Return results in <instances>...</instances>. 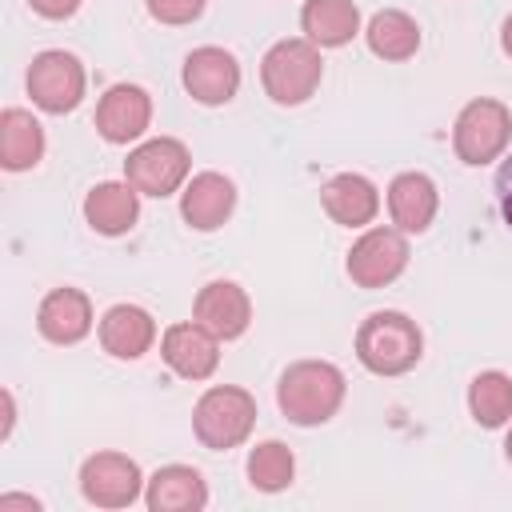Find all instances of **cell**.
Instances as JSON below:
<instances>
[{"label":"cell","mask_w":512,"mask_h":512,"mask_svg":"<svg viewBox=\"0 0 512 512\" xmlns=\"http://www.w3.org/2000/svg\"><path fill=\"white\" fill-rule=\"evenodd\" d=\"M84 220L100 236H124L140 220V192L128 180H100L84 196Z\"/></svg>","instance_id":"cell-18"},{"label":"cell","mask_w":512,"mask_h":512,"mask_svg":"<svg viewBox=\"0 0 512 512\" xmlns=\"http://www.w3.org/2000/svg\"><path fill=\"white\" fill-rule=\"evenodd\" d=\"M408 232L392 228H368L352 248H348V276L356 288H388L404 268H408Z\"/></svg>","instance_id":"cell-8"},{"label":"cell","mask_w":512,"mask_h":512,"mask_svg":"<svg viewBox=\"0 0 512 512\" xmlns=\"http://www.w3.org/2000/svg\"><path fill=\"white\" fill-rule=\"evenodd\" d=\"M236 208V184L224 172H196L180 192V216L196 232H216Z\"/></svg>","instance_id":"cell-14"},{"label":"cell","mask_w":512,"mask_h":512,"mask_svg":"<svg viewBox=\"0 0 512 512\" xmlns=\"http://www.w3.org/2000/svg\"><path fill=\"white\" fill-rule=\"evenodd\" d=\"M144 472L124 452H96L80 464V492L96 508H128L144 492Z\"/></svg>","instance_id":"cell-9"},{"label":"cell","mask_w":512,"mask_h":512,"mask_svg":"<svg viewBox=\"0 0 512 512\" xmlns=\"http://www.w3.org/2000/svg\"><path fill=\"white\" fill-rule=\"evenodd\" d=\"M364 40H368L372 56L400 64V60H412L416 56V48H420V24L408 12H400V8H380L368 20Z\"/></svg>","instance_id":"cell-23"},{"label":"cell","mask_w":512,"mask_h":512,"mask_svg":"<svg viewBox=\"0 0 512 512\" xmlns=\"http://www.w3.org/2000/svg\"><path fill=\"white\" fill-rule=\"evenodd\" d=\"M424 356V336L412 316L404 312H368L356 328V360L372 376H404L420 364Z\"/></svg>","instance_id":"cell-2"},{"label":"cell","mask_w":512,"mask_h":512,"mask_svg":"<svg viewBox=\"0 0 512 512\" xmlns=\"http://www.w3.org/2000/svg\"><path fill=\"white\" fill-rule=\"evenodd\" d=\"M92 300L80 288H52L36 308V328L48 344H80L92 332Z\"/></svg>","instance_id":"cell-16"},{"label":"cell","mask_w":512,"mask_h":512,"mask_svg":"<svg viewBox=\"0 0 512 512\" xmlns=\"http://www.w3.org/2000/svg\"><path fill=\"white\" fill-rule=\"evenodd\" d=\"M44 160V128L28 108L0 112V164L8 172H28Z\"/></svg>","instance_id":"cell-21"},{"label":"cell","mask_w":512,"mask_h":512,"mask_svg":"<svg viewBox=\"0 0 512 512\" xmlns=\"http://www.w3.org/2000/svg\"><path fill=\"white\" fill-rule=\"evenodd\" d=\"M100 348L116 360H140L156 344V320L140 304H112L100 316Z\"/></svg>","instance_id":"cell-17"},{"label":"cell","mask_w":512,"mask_h":512,"mask_svg":"<svg viewBox=\"0 0 512 512\" xmlns=\"http://www.w3.org/2000/svg\"><path fill=\"white\" fill-rule=\"evenodd\" d=\"M320 208H324L336 224H344V228H364V224H372L376 212H380V192H376V184H372L368 176H360V172H340V176H332V180L320 188Z\"/></svg>","instance_id":"cell-20"},{"label":"cell","mask_w":512,"mask_h":512,"mask_svg":"<svg viewBox=\"0 0 512 512\" xmlns=\"http://www.w3.org/2000/svg\"><path fill=\"white\" fill-rule=\"evenodd\" d=\"M504 456H508V464H512V428H508V440H504Z\"/></svg>","instance_id":"cell-31"},{"label":"cell","mask_w":512,"mask_h":512,"mask_svg":"<svg viewBox=\"0 0 512 512\" xmlns=\"http://www.w3.org/2000/svg\"><path fill=\"white\" fill-rule=\"evenodd\" d=\"M28 4H32V12L44 16V20H68V16L80 8V0H28Z\"/></svg>","instance_id":"cell-28"},{"label":"cell","mask_w":512,"mask_h":512,"mask_svg":"<svg viewBox=\"0 0 512 512\" xmlns=\"http://www.w3.org/2000/svg\"><path fill=\"white\" fill-rule=\"evenodd\" d=\"M184 88L192 100L216 108V104H228L240 88V64L228 48H216V44H204V48H192L184 56Z\"/></svg>","instance_id":"cell-11"},{"label":"cell","mask_w":512,"mask_h":512,"mask_svg":"<svg viewBox=\"0 0 512 512\" xmlns=\"http://www.w3.org/2000/svg\"><path fill=\"white\" fill-rule=\"evenodd\" d=\"M296 476V456L280 440H260L248 452V484L256 492H284Z\"/></svg>","instance_id":"cell-25"},{"label":"cell","mask_w":512,"mask_h":512,"mask_svg":"<svg viewBox=\"0 0 512 512\" xmlns=\"http://www.w3.org/2000/svg\"><path fill=\"white\" fill-rule=\"evenodd\" d=\"M188 172H192V156L176 136H152L136 144L124 160V180L140 196H156V200L180 192L188 184Z\"/></svg>","instance_id":"cell-6"},{"label":"cell","mask_w":512,"mask_h":512,"mask_svg":"<svg viewBox=\"0 0 512 512\" xmlns=\"http://www.w3.org/2000/svg\"><path fill=\"white\" fill-rule=\"evenodd\" d=\"M512 144V112L492 100V96H476L460 108L456 124H452V148L464 164L480 168L504 156V148Z\"/></svg>","instance_id":"cell-5"},{"label":"cell","mask_w":512,"mask_h":512,"mask_svg":"<svg viewBox=\"0 0 512 512\" xmlns=\"http://www.w3.org/2000/svg\"><path fill=\"white\" fill-rule=\"evenodd\" d=\"M152 124V96L140 84H112L96 104V132L108 144H132Z\"/></svg>","instance_id":"cell-12"},{"label":"cell","mask_w":512,"mask_h":512,"mask_svg":"<svg viewBox=\"0 0 512 512\" xmlns=\"http://www.w3.org/2000/svg\"><path fill=\"white\" fill-rule=\"evenodd\" d=\"M320 76H324V60L308 36L276 40L260 60V84H264L268 100L280 108H296V104L312 100V92L320 88Z\"/></svg>","instance_id":"cell-3"},{"label":"cell","mask_w":512,"mask_h":512,"mask_svg":"<svg viewBox=\"0 0 512 512\" xmlns=\"http://www.w3.org/2000/svg\"><path fill=\"white\" fill-rule=\"evenodd\" d=\"M300 28L316 48H344L360 32V8L352 0H304Z\"/></svg>","instance_id":"cell-22"},{"label":"cell","mask_w":512,"mask_h":512,"mask_svg":"<svg viewBox=\"0 0 512 512\" xmlns=\"http://www.w3.org/2000/svg\"><path fill=\"white\" fill-rule=\"evenodd\" d=\"M496 204H500L504 224L512 228V152L504 156V164H500V172H496Z\"/></svg>","instance_id":"cell-27"},{"label":"cell","mask_w":512,"mask_h":512,"mask_svg":"<svg viewBox=\"0 0 512 512\" xmlns=\"http://www.w3.org/2000/svg\"><path fill=\"white\" fill-rule=\"evenodd\" d=\"M344 396H348V380L328 360H296L280 372V384H276L280 412L300 428L328 424L340 412Z\"/></svg>","instance_id":"cell-1"},{"label":"cell","mask_w":512,"mask_h":512,"mask_svg":"<svg viewBox=\"0 0 512 512\" xmlns=\"http://www.w3.org/2000/svg\"><path fill=\"white\" fill-rule=\"evenodd\" d=\"M256 396L236 384L208 388L192 408V432L208 452H228L244 444L256 428Z\"/></svg>","instance_id":"cell-4"},{"label":"cell","mask_w":512,"mask_h":512,"mask_svg":"<svg viewBox=\"0 0 512 512\" xmlns=\"http://www.w3.org/2000/svg\"><path fill=\"white\" fill-rule=\"evenodd\" d=\"M440 212V192H436V180L424 176V172H400L392 176L388 184V216L400 232L408 236H420L432 228Z\"/></svg>","instance_id":"cell-15"},{"label":"cell","mask_w":512,"mask_h":512,"mask_svg":"<svg viewBox=\"0 0 512 512\" xmlns=\"http://www.w3.org/2000/svg\"><path fill=\"white\" fill-rule=\"evenodd\" d=\"M24 84H28V96H32V104H36L40 112L64 116V112H72V108L84 100L88 76H84V64H80L72 52L48 48V52L32 56Z\"/></svg>","instance_id":"cell-7"},{"label":"cell","mask_w":512,"mask_h":512,"mask_svg":"<svg viewBox=\"0 0 512 512\" xmlns=\"http://www.w3.org/2000/svg\"><path fill=\"white\" fill-rule=\"evenodd\" d=\"M500 48H504V52L512 56V16H508V20L500 24Z\"/></svg>","instance_id":"cell-30"},{"label":"cell","mask_w":512,"mask_h":512,"mask_svg":"<svg viewBox=\"0 0 512 512\" xmlns=\"http://www.w3.org/2000/svg\"><path fill=\"white\" fill-rule=\"evenodd\" d=\"M8 508H32V512H40V500H32V496H16V492H8V496H0V512H8Z\"/></svg>","instance_id":"cell-29"},{"label":"cell","mask_w":512,"mask_h":512,"mask_svg":"<svg viewBox=\"0 0 512 512\" xmlns=\"http://www.w3.org/2000/svg\"><path fill=\"white\" fill-rule=\"evenodd\" d=\"M160 356L180 380H208L220 368V336L208 332L200 320H180L164 328Z\"/></svg>","instance_id":"cell-10"},{"label":"cell","mask_w":512,"mask_h":512,"mask_svg":"<svg viewBox=\"0 0 512 512\" xmlns=\"http://www.w3.org/2000/svg\"><path fill=\"white\" fill-rule=\"evenodd\" d=\"M468 412L480 428H504L512 420V376L508 372H480L468 384Z\"/></svg>","instance_id":"cell-24"},{"label":"cell","mask_w":512,"mask_h":512,"mask_svg":"<svg viewBox=\"0 0 512 512\" xmlns=\"http://www.w3.org/2000/svg\"><path fill=\"white\" fill-rule=\"evenodd\" d=\"M144 4H148V16H152V20L180 28V24H192V20H200L208 0H144Z\"/></svg>","instance_id":"cell-26"},{"label":"cell","mask_w":512,"mask_h":512,"mask_svg":"<svg viewBox=\"0 0 512 512\" xmlns=\"http://www.w3.org/2000/svg\"><path fill=\"white\" fill-rule=\"evenodd\" d=\"M192 316L220 340H236L252 324V300L236 280H208L192 300Z\"/></svg>","instance_id":"cell-13"},{"label":"cell","mask_w":512,"mask_h":512,"mask_svg":"<svg viewBox=\"0 0 512 512\" xmlns=\"http://www.w3.org/2000/svg\"><path fill=\"white\" fill-rule=\"evenodd\" d=\"M144 504L152 512H200L208 508V484L192 464H164L148 476Z\"/></svg>","instance_id":"cell-19"}]
</instances>
